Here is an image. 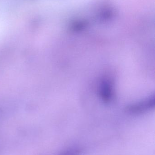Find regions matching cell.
<instances>
[{
  "mask_svg": "<svg viewBox=\"0 0 155 155\" xmlns=\"http://www.w3.org/2000/svg\"><path fill=\"white\" fill-rule=\"evenodd\" d=\"M113 84L111 80L104 79L100 84L99 93L102 100L105 102H110L113 96Z\"/></svg>",
  "mask_w": 155,
  "mask_h": 155,
  "instance_id": "cell-1",
  "label": "cell"
},
{
  "mask_svg": "<svg viewBox=\"0 0 155 155\" xmlns=\"http://www.w3.org/2000/svg\"><path fill=\"white\" fill-rule=\"evenodd\" d=\"M154 105V99L150 97L149 99L145 100L139 103H136L129 107L128 110L134 114L143 113L145 111L151 109L152 106Z\"/></svg>",
  "mask_w": 155,
  "mask_h": 155,
  "instance_id": "cell-2",
  "label": "cell"
}]
</instances>
